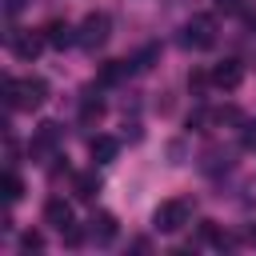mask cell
<instances>
[{"label": "cell", "instance_id": "cell-12", "mask_svg": "<svg viewBox=\"0 0 256 256\" xmlns=\"http://www.w3.org/2000/svg\"><path fill=\"white\" fill-rule=\"evenodd\" d=\"M72 192H76V200H96V192H100V176L96 172H76L72 176Z\"/></svg>", "mask_w": 256, "mask_h": 256}, {"label": "cell", "instance_id": "cell-7", "mask_svg": "<svg viewBox=\"0 0 256 256\" xmlns=\"http://www.w3.org/2000/svg\"><path fill=\"white\" fill-rule=\"evenodd\" d=\"M240 80H244V64L240 60H220L212 68V84L216 88H240Z\"/></svg>", "mask_w": 256, "mask_h": 256}, {"label": "cell", "instance_id": "cell-16", "mask_svg": "<svg viewBox=\"0 0 256 256\" xmlns=\"http://www.w3.org/2000/svg\"><path fill=\"white\" fill-rule=\"evenodd\" d=\"M20 248H24V252H36V248H44V236H40V232H24V236H20Z\"/></svg>", "mask_w": 256, "mask_h": 256}, {"label": "cell", "instance_id": "cell-15", "mask_svg": "<svg viewBox=\"0 0 256 256\" xmlns=\"http://www.w3.org/2000/svg\"><path fill=\"white\" fill-rule=\"evenodd\" d=\"M100 116H104V100H96V96L88 92V96H84V104H80V120H84V124H96Z\"/></svg>", "mask_w": 256, "mask_h": 256}, {"label": "cell", "instance_id": "cell-18", "mask_svg": "<svg viewBox=\"0 0 256 256\" xmlns=\"http://www.w3.org/2000/svg\"><path fill=\"white\" fill-rule=\"evenodd\" d=\"M4 8H8V16H16L20 8H28V0H4Z\"/></svg>", "mask_w": 256, "mask_h": 256}, {"label": "cell", "instance_id": "cell-3", "mask_svg": "<svg viewBox=\"0 0 256 256\" xmlns=\"http://www.w3.org/2000/svg\"><path fill=\"white\" fill-rule=\"evenodd\" d=\"M108 36H112V20H108L104 12H88V16L80 20V28H76V44H80L84 52L104 48V44H108Z\"/></svg>", "mask_w": 256, "mask_h": 256}, {"label": "cell", "instance_id": "cell-6", "mask_svg": "<svg viewBox=\"0 0 256 256\" xmlns=\"http://www.w3.org/2000/svg\"><path fill=\"white\" fill-rule=\"evenodd\" d=\"M44 224H52L60 236H64L68 228H76V220H72V204H68L64 196H48V200H44Z\"/></svg>", "mask_w": 256, "mask_h": 256}, {"label": "cell", "instance_id": "cell-8", "mask_svg": "<svg viewBox=\"0 0 256 256\" xmlns=\"http://www.w3.org/2000/svg\"><path fill=\"white\" fill-rule=\"evenodd\" d=\"M88 236H92L96 244H112V240H116V216H112V212H92Z\"/></svg>", "mask_w": 256, "mask_h": 256}, {"label": "cell", "instance_id": "cell-11", "mask_svg": "<svg viewBox=\"0 0 256 256\" xmlns=\"http://www.w3.org/2000/svg\"><path fill=\"white\" fill-rule=\"evenodd\" d=\"M88 152H92V160H96V164H108V160H116V152H120V140H116V136H92Z\"/></svg>", "mask_w": 256, "mask_h": 256}, {"label": "cell", "instance_id": "cell-9", "mask_svg": "<svg viewBox=\"0 0 256 256\" xmlns=\"http://www.w3.org/2000/svg\"><path fill=\"white\" fill-rule=\"evenodd\" d=\"M56 144H60V124L44 120V124L36 128V136H32V152H36V156H44V152H52Z\"/></svg>", "mask_w": 256, "mask_h": 256}, {"label": "cell", "instance_id": "cell-10", "mask_svg": "<svg viewBox=\"0 0 256 256\" xmlns=\"http://www.w3.org/2000/svg\"><path fill=\"white\" fill-rule=\"evenodd\" d=\"M44 36H48V44H52V48H68V44H76V28H72L68 20H48Z\"/></svg>", "mask_w": 256, "mask_h": 256}, {"label": "cell", "instance_id": "cell-2", "mask_svg": "<svg viewBox=\"0 0 256 256\" xmlns=\"http://www.w3.org/2000/svg\"><path fill=\"white\" fill-rule=\"evenodd\" d=\"M192 212H196V200H192V196H172V200H164V204L152 212V228H156V232H180V228L192 220Z\"/></svg>", "mask_w": 256, "mask_h": 256}, {"label": "cell", "instance_id": "cell-17", "mask_svg": "<svg viewBox=\"0 0 256 256\" xmlns=\"http://www.w3.org/2000/svg\"><path fill=\"white\" fill-rule=\"evenodd\" d=\"M244 144H248V148L256 144V120H248V124H244Z\"/></svg>", "mask_w": 256, "mask_h": 256}, {"label": "cell", "instance_id": "cell-19", "mask_svg": "<svg viewBox=\"0 0 256 256\" xmlns=\"http://www.w3.org/2000/svg\"><path fill=\"white\" fill-rule=\"evenodd\" d=\"M220 8L224 12H240V0H220Z\"/></svg>", "mask_w": 256, "mask_h": 256}, {"label": "cell", "instance_id": "cell-4", "mask_svg": "<svg viewBox=\"0 0 256 256\" xmlns=\"http://www.w3.org/2000/svg\"><path fill=\"white\" fill-rule=\"evenodd\" d=\"M180 44H184V48H192V52H208V48L216 44V20H212L208 12L192 16V20L180 28Z\"/></svg>", "mask_w": 256, "mask_h": 256}, {"label": "cell", "instance_id": "cell-14", "mask_svg": "<svg viewBox=\"0 0 256 256\" xmlns=\"http://www.w3.org/2000/svg\"><path fill=\"white\" fill-rule=\"evenodd\" d=\"M0 192H4V200H8V204H16V200L24 196V180H20V176L8 168V172L0 176Z\"/></svg>", "mask_w": 256, "mask_h": 256}, {"label": "cell", "instance_id": "cell-1", "mask_svg": "<svg viewBox=\"0 0 256 256\" xmlns=\"http://www.w3.org/2000/svg\"><path fill=\"white\" fill-rule=\"evenodd\" d=\"M4 100L12 112H36L48 100V84L40 76H4Z\"/></svg>", "mask_w": 256, "mask_h": 256}, {"label": "cell", "instance_id": "cell-5", "mask_svg": "<svg viewBox=\"0 0 256 256\" xmlns=\"http://www.w3.org/2000/svg\"><path fill=\"white\" fill-rule=\"evenodd\" d=\"M44 44H48L44 32H32V28H12V32H8V48H12L20 60H36Z\"/></svg>", "mask_w": 256, "mask_h": 256}, {"label": "cell", "instance_id": "cell-13", "mask_svg": "<svg viewBox=\"0 0 256 256\" xmlns=\"http://www.w3.org/2000/svg\"><path fill=\"white\" fill-rule=\"evenodd\" d=\"M128 72H136V68H132V60H112V64H104V68H100V84H120Z\"/></svg>", "mask_w": 256, "mask_h": 256}]
</instances>
